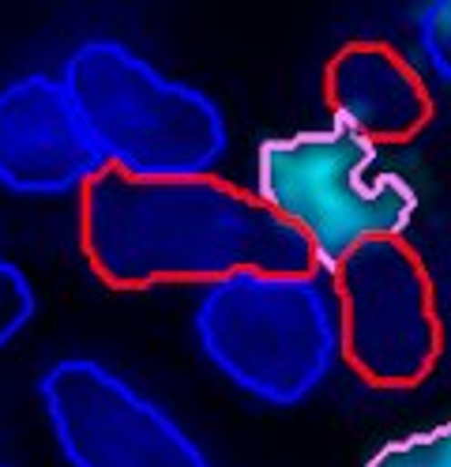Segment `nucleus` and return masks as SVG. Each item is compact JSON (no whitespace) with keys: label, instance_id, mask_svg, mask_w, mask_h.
Segmentation results:
<instances>
[{"label":"nucleus","instance_id":"nucleus-4","mask_svg":"<svg viewBox=\"0 0 451 467\" xmlns=\"http://www.w3.org/2000/svg\"><path fill=\"white\" fill-rule=\"evenodd\" d=\"M196 339L230 385L271 407L309 400L343 358L339 302L316 272L210 283L196 306Z\"/></svg>","mask_w":451,"mask_h":467},{"label":"nucleus","instance_id":"nucleus-3","mask_svg":"<svg viewBox=\"0 0 451 467\" xmlns=\"http://www.w3.org/2000/svg\"><path fill=\"white\" fill-rule=\"evenodd\" d=\"M252 192L309 238L316 275H335L373 238H406L417 215L414 185L339 121L263 140Z\"/></svg>","mask_w":451,"mask_h":467},{"label":"nucleus","instance_id":"nucleus-1","mask_svg":"<svg viewBox=\"0 0 451 467\" xmlns=\"http://www.w3.org/2000/svg\"><path fill=\"white\" fill-rule=\"evenodd\" d=\"M79 245L113 290L222 283L241 272L313 275L316 256L293 223L252 189L222 178L139 182L102 170L79 192Z\"/></svg>","mask_w":451,"mask_h":467},{"label":"nucleus","instance_id":"nucleus-7","mask_svg":"<svg viewBox=\"0 0 451 467\" xmlns=\"http://www.w3.org/2000/svg\"><path fill=\"white\" fill-rule=\"evenodd\" d=\"M106 166L60 76L30 72L0 91V185L19 196L83 192Z\"/></svg>","mask_w":451,"mask_h":467},{"label":"nucleus","instance_id":"nucleus-8","mask_svg":"<svg viewBox=\"0 0 451 467\" xmlns=\"http://www.w3.org/2000/svg\"><path fill=\"white\" fill-rule=\"evenodd\" d=\"M323 99L339 125L380 143H406L433 121V95L399 49L354 38L323 65Z\"/></svg>","mask_w":451,"mask_h":467},{"label":"nucleus","instance_id":"nucleus-2","mask_svg":"<svg viewBox=\"0 0 451 467\" xmlns=\"http://www.w3.org/2000/svg\"><path fill=\"white\" fill-rule=\"evenodd\" d=\"M60 79L106 166L125 178H207L230 148L215 99L162 76L125 42H83L65 61Z\"/></svg>","mask_w":451,"mask_h":467},{"label":"nucleus","instance_id":"nucleus-11","mask_svg":"<svg viewBox=\"0 0 451 467\" xmlns=\"http://www.w3.org/2000/svg\"><path fill=\"white\" fill-rule=\"evenodd\" d=\"M417 42L429 68L451 83V0H436L417 12Z\"/></svg>","mask_w":451,"mask_h":467},{"label":"nucleus","instance_id":"nucleus-9","mask_svg":"<svg viewBox=\"0 0 451 467\" xmlns=\"http://www.w3.org/2000/svg\"><path fill=\"white\" fill-rule=\"evenodd\" d=\"M365 467H451V419L380 445Z\"/></svg>","mask_w":451,"mask_h":467},{"label":"nucleus","instance_id":"nucleus-6","mask_svg":"<svg viewBox=\"0 0 451 467\" xmlns=\"http://www.w3.org/2000/svg\"><path fill=\"white\" fill-rule=\"evenodd\" d=\"M38 396L72 467H210L173 415L98 358L53 362Z\"/></svg>","mask_w":451,"mask_h":467},{"label":"nucleus","instance_id":"nucleus-10","mask_svg":"<svg viewBox=\"0 0 451 467\" xmlns=\"http://www.w3.org/2000/svg\"><path fill=\"white\" fill-rule=\"evenodd\" d=\"M35 317V286L26 272L0 256V347H8Z\"/></svg>","mask_w":451,"mask_h":467},{"label":"nucleus","instance_id":"nucleus-12","mask_svg":"<svg viewBox=\"0 0 451 467\" xmlns=\"http://www.w3.org/2000/svg\"><path fill=\"white\" fill-rule=\"evenodd\" d=\"M0 467H5V463H0Z\"/></svg>","mask_w":451,"mask_h":467},{"label":"nucleus","instance_id":"nucleus-5","mask_svg":"<svg viewBox=\"0 0 451 467\" xmlns=\"http://www.w3.org/2000/svg\"><path fill=\"white\" fill-rule=\"evenodd\" d=\"M335 279L346 366L373 389H417L444 355V320L425 260L406 238L357 245Z\"/></svg>","mask_w":451,"mask_h":467}]
</instances>
